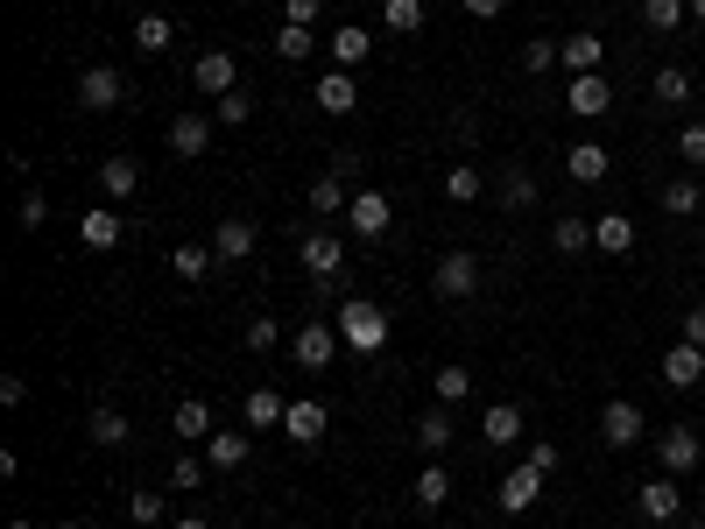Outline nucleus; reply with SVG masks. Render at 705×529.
Returning a JSON list of instances; mask_svg holds the SVG:
<instances>
[{"label": "nucleus", "instance_id": "obj_1", "mask_svg": "<svg viewBox=\"0 0 705 529\" xmlns=\"http://www.w3.org/2000/svg\"><path fill=\"white\" fill-rule=\"evenodd\" d=\"M332 325H339V339H346L353 353H381V346H388V311L367 304V297H346Z\"/></svg>", "mask_w": 705, "mask_h": 529}, {"label": "nucleus", "instance_id": "obj_2", "mask_svg": "<svg viewBox=\"0 0 705 529\" xmlns=\"http://www.w3.org/2000/svg\"><path fill=\"white\" fill-rule=\"evenodd\" d=\"M303 269H311L318 290H339V276H346V248H339V234H303Z\"/></svg>", "mask_w": 705, "mask_h": 529}, {"label": "nucleus", "instance_id": "obj_3", "mask_svg": "<svg viewBox=\"0 0 705 529\" xmlns=\"http://www.w3.org/2000/svg\"><path fill=\"white\" fill-rule=\"evenodd\" d=\"M121 92H127V79L113 64H85L79 71V106L85 113H113V106H121Z\"/></svg>", "mask_w": 705, "mask_h": 529}, {"label": "nucleus", "instance_id": "obj_4", "mask_svg": "<svg viewBox=\"0 0 705 529\" xmlns=\"http://www.w3.org/2000/svg\"><path fill=\"white\" fill-rule=\"evenodd\" d=\"M431 290H437V297H473V290H480V261H473L466 248H452V255L431 269Z\"/></svg>", "mask_w": 705, "mask_h": 529}, {"label": "nucleus", "instance_id": "obj_5", "mask_svg": "<svg viewBox=\"0 0 705 529\" xmlns=\"http://www.w3.org/2000/svg\"><path fill=\"white\" fill-rule=\"evenodd\" d=\"M190 79H198L205 100H226V92L240 85V64H234V50H205L198 64H190Z\"/></svg>", "mask_w": 705, "mask_h": 529}, {"label": "nucleus", "instance_id": "obj_6", "mask_svg": "<svg viewBox=\"0 0 705 529\" xmlns=\"http://www.w3.org/2000/svg\"><path fill=\"white\" fill-rule=\"evenodd\" d=\"M635 508L650 522H677L684 516V495H677V474H656V480H642L635 487Z\"/></svg>", "mask_w": 705, "mask_h": 529}, {"label": "nucleus", "instance_id": "obj_7", "mask_svg": "<svg viewBox=\"0 0 705 529\" xmlns=\"http://www.w3.org/2000/svg\"><path fill=\"white\" fill-rule=\"evenodd\" d=\"M537 495H543V474H537V466H516V474H501V487H494V501H501L508 508V516H529V508H537Z\"/></svg>", "mask_w": 705, "mask_h": 529}, {"label": "nucleus", "instance_id": "obj_8", "mask_svg": "<svg viewBox=\"0 0 705 529\" xmlns=\"http://www.w3.org/2000/svg\"><path fill=\"white\" fill-rule=\"evenodd\" d=\"M346 346V339H339V325H303L297 339H290V353H297V367H332V353Z\"/></svg>", "mask_w": 705, "mask_h": 529}, {"label": "nucleus", "instance_id": "obj_9", "mask_svg": "<svg viewBox=\"0 0 705 529\" xmlns=\"http://www.w3.org/2000/svg\"><path fill=\"white\" fill-rule=\"evenodd\" d=\"M600 438L614 445V452H628V445H642V409L628 403V395H614V403L600 409Z\"/></svg>", "mask_w": 705, "mask_h": 529}, {"label": "nucleus", "instance_id": "obj_10", "mask_svg": "<svg viewBox=\"0 0 705 529\" xmlns=\"http://www.w3.org/2000/svg\"><path fill=\"white\" fill-rule=\"evenodd\" d=\"M698 431L692 424H671V431H663V438H656V459H663V474H692V466H698Z\"/></svg>", "mask_w": 705, "mask_h": 529}, {"label": "nucleus", "instance_id": "obj_11", "mask_svg": "<svg viewBox=\"0 0 705 529\" xmlns=\"http://www.w3.org/2000/svg\"><path fill=\"white\" fill-rule=\"evenodd\" d=\"M388 219H395V205L381 198V191H360V198L346 205V226H353L360 240H381V234H388Z\"/></svg>", "mask_w": 705, "mask_h": 529}, {"label": "nucleus", "instance_id": "obj_12", "mask_svg": "<svg viewBox=\"0 0 705 529\" xmlns=\"http://www.w3.org/2000/svg\"><path fill=\"white\" fill-rule=\"evenodd\" d=\"M663 382H671V388H698V382H705V346L677 339V346L663 353Z\"/></svg>", "mask_w": 705, "mask_h": 529}, {"label": "nucleus", "instance_id": "obj_13", "mask_svg": "<svg viewBox=\"0 0 705 529\" xmlns=\"http://www.w3.org/2000/svg\"><path fill=\"white\" fill-rule=\"evenodd\" d=\"M205 148H212V121H205V113H177V121H169V156H205Z\"/></svg>", "mask_w": 705, "mask_h": 529}, {"label": "nucleus", "instance_id": "obj_14", "mask_svg": "<svg viewBox=\"0 0 705 529\" xmlns=\"http://www.w3.org/2000/svg\"><path fill=\"white\" fill-rule=\"evenodd\" d=\"M212 255H219V261H247V255H255V219H247V212H226L219 234H212Z\"/></svg>", "mask_w": 705, "mask_h": 529}, {"label": "nucleus", "instance_id": "obj_15", "mask_svg": "<svg viewBox=\"0 0 705 529\" xmlns=\"http://www.w3.org/2000/svg\"><path fill=\"white\" fill-rule=\"evenodd\" d=\"M240 417H247V431H282L290 403H282L276 388H247V395H240Z\"/></svg>", "mask_w": 705, "mask_h": 529}, {"label": "nucleus", "instance_id": "obj_16", "mask_svg": "<svg viewBox=\"0 0 705 529\" xmlns=\"http://www.w3.org/2000/svg\"><path fill=\"white\" fill-rule=\"evenodd\" d=\"M367 56H374V35L360 29V22L332 29V64H339V71H360V64H367Z\"/></svg>", "mask_w": 705, "mask_h": 529}, {"label": "nucleus", "instance_id": "obj_17", "mask_svg": "<svg viewBox=\"0 0 705 529\" xmlns=\"http://www.w3.org/2000/svg\"><path fill=\"white\" fill-rule=\"evenodd\" d=\"M311 100L325 106L332 121H339V113H353V106H360V85H353V71H325V79H318V92H311Z\"/></svg>", "mask_w": 705, "mask_h": 529}, {"label": "nucleus", "instance_id": "obj_18", "mask_svg": "<svg viewBox=\"0 0 705 529\" xmlns=\"http://www.w3.org/2000/svg\"><path fill=\"white\" fill-rule=\"evenodd\" d=\"M282 431H290L297 445H318V438H325V403H318V395H303V403H290V417H282Z\"/></svg>", "mask_w": 705, "mask_h": 529}, {"label": "nucleus", "instance_id": "obj_19", "mask_svg": "<svg viewBox=\"0 0 705 529\" xmlns=\"http://www.w3.org/2000/svg\"><path fill=\"white\" fill-rule=\"evenodd\" d=\"M600 64H606V43H600L593 29L564 35V71H571V79H585V71H600Z\"/></svg>", "mask_w": 705, "mask_h": 529}, {"label": "nucleus", "instance_id": "obj_20", "mask_svg": "<svg viewBox=\"0 0 705 529\" xmlns=\"http://www.w3.org/2000/svg\"><path fill=\"white\" fill-rule=\"evenodd\" d=\"M606 106H614V92H606V79H600V71L571 79V113H579V121H600Z\"/></svg>", "mask_w": 705, "mask_h": 529}, {"label": "nucleus", "instance_id": "obj_21", "mask_svg": "<svg viewBox=\"0 0 705 529\" xmlns=\"http://www.w3.org/2000/svg\"><path fill=\"white\" fill-rule=\"evenodd\" d=\"M100 191H106V198H135V191H142V163H135V156H106V163H100Z\"/></svg>", "mask_w": 705, "mask_h": 529}, {"label": "nucleus", "instance_id": "obj_22", "mask_svg": "<svg viewBox=\"0 0 705 529\" xmlns=\"http://www.w3.org/2000/svg\"><path fill=\"white\" fill-rule=\"evenodd\" d=\"M212 474H240L247 466V452H255V438H247V431H212Z\"/></svg>", "mask_w": 705, "mask_h": 529}, {"label": "nucleus", "instance_id": "obj_23", "mask_svg": "<svg viewBox=\"0 0 705 529\" xmlns=\"http://www.w3.org/2000/svg\"><path fill=\"white\" fill-rule=\"evenodd\" d=\"M593 248L600 255H628V248H635V219H628V212H600L593 219Z\"/></svg>", "mask_w": 705, "mask_h": 529}, {"label": "nucleus", "instance_id": "obj_24", "mask_svg": "<svg viewBox=\"0 0 705 529\" xmlns=\"http://www.w3.org/2000/svg\"><path fill=\"white\" fill-rule=\"evenodd\" d=\"M85 431H92V445L100 452H113V445H127V417L113 403H92V417H85Z\"/></svg>", "mask_w": 705, "mask_h": 529}, {"label": "nucleus", "instance_id": "obj_25", "mask_svg": "<svg viewBox=\"0 0 705 529\" xmlns=\"http://www.w3.org/2000/svg\"><path fill=\"white\" fill-rule=\"evenodd\" d=\"M550 240H558V255H585V248H593V219L558 212V219H550Z\"/></svg>", "mask_w": 705, "mask_h": 529}, {"label": "nucleus", "instance_id": "obj_26", "mask_svg": "<svg viewBox=\"0 0 705 529\" xmlns=\"http://www.w3.org/2000/svg\"><path fill=\"white\" fill-rule=\"evenodd\" d=\"M121 234H127V226H121V212H85L79 219V240H85V248H121Z\"/></svg>", "mask_w": 705, "mask_h": 529}, {"label": "nucleus", "instance_id": "obj_27", "mask_svg": "<svg viewBox=\"0 0 705 529\" xmlns=\"http://www.w3.org/2000/svg\"><path fill=\"white\" fill-rule=\"evenodd\" d=\"M480 431H487L494 445H516V438H522V409H516V403H487Z\"/></svg>", "mask_w": 705, "mask_h": 529}, {"label": "nucleus", "instance_id": "obj_28", "mask_svg": "<svg viewBox=\"0 0 705 529\" xmlns=\"http://www.w3.org/2000/svg\"><path fill=\"white\" fill-rule=\"evenodd\" d=\"M311 50H318V29H303V22H282L276 29V56H282V64H303Z\"/></svg>", "mask_w": 705, "mask_h": 529}, {"label": "nucleus", "instance_id": "obj_29", "mask_svg": "<svg viewBox=\"0 0 705 529\" xmlns=\"http://www.w3.org/2000/svg\"><path fill=\"white\" fill-rule=\"evenodd\" d=\"M416 445H424L431 459H445V445H452V417H445V403L424 409V424H416Z\"/></svg>", "mask_w": 705, "mask_h": 529}, {"label": "nucleus", "instance_id": "obj_30", "mask_svg": "<svg viewBox=\"0 0 705 529\" xmlns=\"http://www.w3.org/2000/svg\"><path fill=\"white\" fill-rule=\"evenodd\" d=\"M650 92H656L663 106H684V100H692V71H684V64H663L656 79H650Z\"/></svg>", "mask_w": 705, "mask_h": 529}, {"label": "nucleus", "instance_id": "obj_31", "mask_svg": "<svg viewBox=\"0 0 705 529\" xmlns=\"http://www.w3.org/2000/svg\"><path fill=\"white\" fill-rule=\"evenodd\" d=\"M564 169H571L579 184H600V177H606V148H600V142H579V148L564 156Z\"/></svg>", "mask_w": 705, "mask_h": 529}, {"label": "nucleus", "instance_id": "obj_32", "mask_svg": "<svg viewBox=\"0 0 705 529\" xmlns=\"http://www.w3.org/2000/svg\"><path fill=\"white\" fill-rule=\"evenodd\" d=\"M698 205H705V191H698L692 177H671V184H663V212H671V219H692Z\"/></svg>", "mask_w": 705, "mask_h": 529}, {"label": "nucleus", "instance_id": "obj_33", "mask_svg": "<svg viewBox=\"0 0 705 529\" xmlns=\"http://www.w3.org/2000/svg\"><path fill=\"white\" fill-rule=\"evenodd\" d=\"M346 205H353V198H346V177H339V169H325V177L311 184V212H346Z\"/></svg>", "mask_w": 705, "mask_h": 529}, {"label": "nucleus", "instance_id": "obj_34", "mask_svg": "<svg viewBox=\"0 0 705 529\" xmlns=\"http://www.w3.org/2000/svg\"><path fill=\"white\" fill-rule=\"evenodd\" d=\"M212 261H219V255H205V248H198V240H184V248H177V255H169V269H177L184 282H205V276H212Z\"/></svg>", "mask_w": 705, "mask_h": 529}, {"label": "nucleus", "instance_id": "obj_35", "mask_svg": "<svg viewBox=\"0 0 705 529\" xmlns=\"http://www.w3.org/2000/svg\"><path fill=\"white\" fill-rule=\"evenodd\" d=\"M452 501V480H445V466H424V474H416V508H445Z\"/></svg>", "mask_w": 705, "mask_h": 529}, {"label": "nucleus", "instance_id": "obj_36", "mask_svg": "<svg viewBox=\"0 0 705 529\" xmlns=\"http://www.w3.org/2000/svg\"><path fill=\"white\" fill-rule=\"evenodd\" d=\"M169 43H177V29H169L163 14H142V22H135V50H148V56H163Z\"/></svg>", "mask_w": 705, "mask_h": 529}, {"label": "nucleus", "instance_id": "obj_37", "mask_svg": "<svg viewBox=\"0 0 705 529\" xmlns=\"http://www.w3.org/2000/svg\"><path fill=\"white\" fill-rule=\"evenodd\" d=\"M501 205H508V212H529V205H537V177H529V169H508V177H501Z\"/></svg>", "mask_w": 705, "mask_h": 529}, {"label": "nucleus", "instance_id": "obj_38", "mask_svg": "<svg viewBox=\"0 0 705 529\" xmlns=\"http://www.w3.org/2000/svg\"><path fill=\"white\" fill-rule=\"evenodd\" d=\"M550 64H564V43H550V35H537V43H522V71H529V79H543Z\"/></svg>", "mask_w": 705, "mask_h": 529}, {"label": "nucleus", "instance_id": "obj_39", "mask_svg": "<svg viewBox=\"0 0 705 529\" xmlns=\"http://www.w3.org/2000/svg\"><path fill=\"white\" fill-rule=\"evenodd\" d=\"M381 22H388L395 35H416V29H424V0H388V8H381Z\"/></svg>", "mask_w": 705, "mask_h": 529}, {"label": "nucleus", "instance_id": "obj_40", "mask_svg": "<svg viewBox=\"0 0 705 529\" xmlns=\"http://www.w3.org/2000/svg\"><path fill=\"white\" fill-rule=\"evenodd\" d=\"M684 14H692V8H684V0H642V22H650L656 35H671V29L684 22Z\"/></svg>", "mask_w": 705, "mask_h": 529}, {"label": "nucleus", "instance_id": "obj_41", "mask_svg": "<svg viewBox=\"0 0 705 529\" xmlns=\"http://www.w3.org/2000/svg\"><path fill=\"white\" fill-rule=\"evenodd\" d=\"M169 424H177V438H212V409H205V403H177Z\"/></svg>", "mask_w": 705, "mask_h": 529}, {"label": "nucleus", "instance_id": "obj_42", "mask_svg": "<svg viewBox=\"0 0 705 529\" xmlns=\"http://www.w3.org/2000/svg\"><path fill=\"white\" fill-rule=\"evenodd\" d=\"M127 522H135V529H156V522H163V495H156V487L127 495Z\"/></svg>", "mask_w": 705, "mask_h": 529}, {"label": "nucleus", "instance_id": "obj_43", "mask_svg": "<svg viewBox=\"0 0 705 529\" xmlns=\"http://www.w3.org/2000/svg\"><path fill=\"white\" fill-rule=\"evenodd\" d=\"M466 395H473V374L466 367H437V403L452 409V403H466Z\"/></svg>", "mask_w": 705, "mask_h": 529}, {"label": "nucleus", "instance_id": "obj_44", "mask_svg": "<svg viewBox=\"0 0 705 529\" xmlns=\"http://www.w3.org/2000/svg\"><path fill=\"white\" fill-rule=\"evenodd\" d=\"M445 198H452V205H473V198H480V169H473V163H459V169L445 177Z\"/></svg>", "mask_w": 705, "mask_h": 529}, {"label": "nucleus", "instance_id": "obj_45", "mask_svg": "<svg viewBox=\"0 0 705 529\" xmlns=\"http://www.w3.org/2000/svg\"><path fill=\"white\" fill-rule=\"evenodd\" d=\"M212 113H219L226 127H240L247 113H255V92H247V85H234V92H226V100H212Z\"/></svg>", "mask_w": 705, "mask_h": 529}, {"label": "nucleus", "instance_id": "obj_46", "mask_svg": "<svg viewBox=\"0 0 705 529\" xmlns=\"http://www.w3.org/2000/svg\"><path fill=\"white\" fill-rule=\"evenodd\" d=\"M677 156L692 163V169H705V127H698V121H692V127H684V135H677Z\"/></svg>", "mask_w": 705, "mask_h": 529}, {"label": "nucleus", "instance_id": "obj_47", "mask_svg": "<svg viewBox=\"0 0 705 529\" xmlns=\"http://www.w3.org/2000/svg\"><path fill=\"white\" fill-rule=\"evenodd\" d=\"M14 219H22V234H43V219H50L43 191H29V198H22V212H14Z\"/></svg>", "mask_w": 705, "mask_h": 529}, {"label": "nucleus", "instance_id": "obj_48", "mask_svg": "<svg viewBox=\"0 0 705 529\" xmlns=\"http://www.w3.org/2000/svg\"><path fill=\"white\" fill-rule=\"evenodd\" d=\"M282 339V325H269V318H255V325H247V353H269Z\"/></svg>", "mask_w": 705, "mask_h": 529}, {"label": "nucleus", "instance_id": "obj_49", "mask_svg": "<svg viewBox=\"0 0 705 529\" xmlns=\"http://www.w3.org/2000/svg\"><path fill=\"white\" fill-rule=\"evenodd\" d=\"M529 466H537V474L550 480V474H558V445H550V438H537V445H529Z\"/></svg>", "mask_w": 705, "mask_h": 529}, {"label": "nucleus", "instance_id": "obj_50", "mask_svg": "<svg viewBox=\"0 0 705 529\" xmlns=\"http://www.w3.org/2000/svg\"><path fill=\"white\" fill-rule=\"evenodd\" d=\"M282 22H303V29H318V0H282Z\"/></svg>", "mask_w": 705, "mask_h": 529}, {"label": "nucleus", "instance_id": "obj_51", "mask_svg": "<svg viewBox=\"0 0 705 529\" xmlns=\"http://www.w3.org/2000/svg\"><path fill=\"white\" fill-rule=\"evenodd\" d=\"M198 480H205L198 459H177V466H169V487H198Z\"/></svg>", "mask_w": 705, "mask_h": 529}, {"label": "nucleus", "instance_id": "obj_52", "mask_svg": "<svg viewBox=\"0 0 705 529\" xmlns=\"http://www.w3.org/2000/svg\"><path fill=\"white\" fill-rule=\"evenodd\" d=\"M0 403H8V409L29 403V382H22V374H8V382H0Z\"/></svg>", "mask_w": 705, "mask_h": 529}, {"label": "nucleus", "instance_id": "obj_53", "mask_svg": "<svg viewBox=\"0 0 705 529\" xmlns=\"http://www.w3.org/2000/svg\"><path fill=\"white\" fill-rule=\"evenodd\" d=\"M684 339H692V346H705V304L684 311Z\"/></svg>", "mask_w": 705, "mask_h": 529}, {"label": "nucleus", "instance_id": "obj_54", "mask_svg": "<svg viewBox=\"0 0 705 529\" xmlns=\"http://www.w3.org/2000/svg\"><path fill=\"white\" fill-rule=\"evenodd\" d=\"M501 8H508V0H466V14H473V22H494Z\"/></svg>", "mask_w": 705, "mask_h": 529}, {"label": "nucleus", "instance_id": "obj_55", "mask_svg": "<svg viewBox=\"0 0 705 529\" xmlns=\"http://www.w3.org/2000/svg\"><path fill=\"white\" fill-rule=\"evenodd\" d=\"M177 529H212V522H205V516H184V522H177Z\"/></svg>", "mask_w": 705, "mask_h": 529}, {"label": "nucleus", "instance_id": "obj_56", "mask_svg": "<svg viewBox=\"0 0 705 529\" xmlns=\"http://www.w3.org/2000/svg\"><path fill=\"white\" fill-rule=\"evenodd\" d=\"M684 8H692V22H705V0H684Z\"/></svg>", "mask_w": 705, "mask_h": 529}, {"label": "nucleus", "instance_id": "obj_57", "mask_svg": "<svg viewBox=\"0 0 705 529\" xmlns=\"http://www.w3.org/2000/svg\"><path fill=\"white\" fill-rule=\"evenodd\" d=\"M56 529H85V522H56Z\"/></svg>", "mask_w": 705, "mask_h": 529}, {"label": "nucleus", "instance_id": "obj_58", "mask_svg": "<svg viewBox=\"0 0 705 529\" xmlns=\"http://www.w3.org/2000/svg\"><path fill=\"white\" fill-rule=\"evenodd\" d=\"M8 529H29V522H8Z\"/></svg>", "mask_w": 705, "mask_h": 529}]
</instances>
